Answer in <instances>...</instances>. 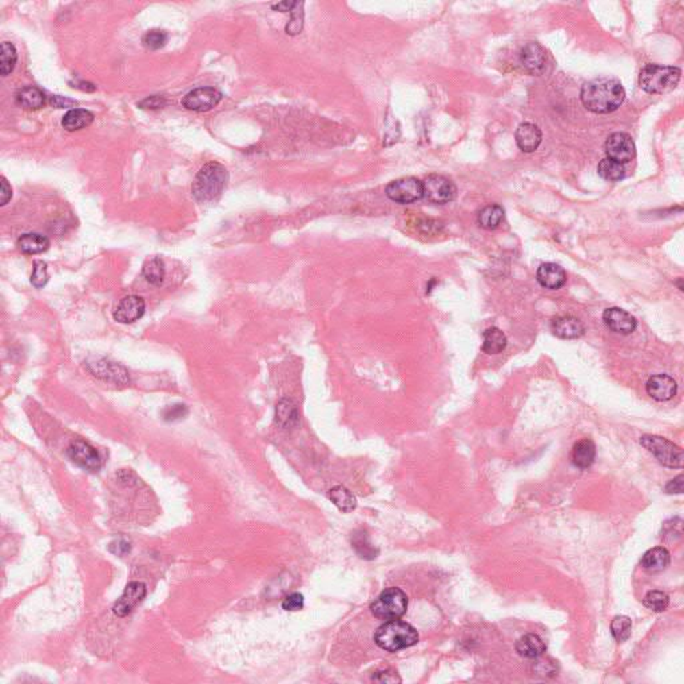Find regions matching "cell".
I'll list each match as a JSON object with an SVG mask.
<instances>
[{"label":"cell","mask_w":684,"mask_h":684,"mask_svg":"<svg viewBox=\"0 0 684 684\" xmlns=\"http://www.w3.org/2000/svg\"><path fill=\"white\" fill-rule=\"evenodd\" d=\"M583 106L594 114H611L623 105L626 90L612 78H598L584 83L580 91Z\"/></svg>","instance_id":"cell-1"},{"label":"cell","mask_w":684,"mask_h":684,"mask_svg":"<svg viewBox=\"0 0 684 684\" xmlns=\"http://www.w3.org/2000/svg\"><path fill=\"white\" fill-rule=\"evenodd\" d=\"M229 181V174L225 166L218 162L206 163L195 175L191 186L193 195L199 202H210L217 199L225 190Z\"/></svg>","instance_id":"cell-2"},{"label":"cell","mask_w":684,"mask_h":684,"mask_svg":"<svg viewBox=\"0 0 684 684\" xmlns=\"http://www.w3.org/2000/svg\"><path fill=\"white\" fill-rule=\"evenodd\" d=\"M376 644L388 651L397 652L419 643V632L413 626L402 620H388L374 633Z\"/></svg>","instance_id":"cell-3"},{"label":"cell","mask_w":684,"mask_h":684,"mask_svg":"<svg viewBox=\"0 0 684 684\" xmlns=\"http://www.w3.org/2000/svg\"><path fill=\"white\" fill-rule=\"evenodd\" d=\"M681 75L678 67L646 64L639 74V86L648 94H667L676 88Z\"/></svg>","instance_id":"cell-4"},{"label":"cell","mask_w":684,"mask_h":684,"mask_svg":"<svg viewBox=\"0 0 684 684\" xmlns=\"http://www.w3.org/2000/svg\"><path fill=\"white\" fill-rule=\"evenodd\" d=\"M408 609V596L400 588L391 587L380 594L370 605L374 618L380 620H395L402 618Z\"/></svg>","instance_id":"cell-5"},{"label":"cell","mask_w":684,"mask_h":684,"mask_svg":"<svg viewBox=\"0 0 684 684\" xmlns=\"http://www.w3.org/2000/svg\"><path fill=\"white\" fill-rule=\"evenodd\" d=\"M640 444L652 453L661 465L674 469L683 468V450L672 441L657 435H643Z\"/></svg>","instance_id":"cell-6"},{"label":"cell","mask_w":684,"mask_h":684,"mask_svg":"<svg viewBox=\"0 0 684 684\" xmlns=\"http://www.w3.org/2000/svg\"><path fill=\"white\" fill-rule=\"evenodd\" d=\"M456 184L444 175L432 174L422 182V197L430 204L445 205L456 198Z\"/></svg>","instance_id":"cell-7"},{"label":"cell","mask_w":684,"mask_h":684,"mask_svg":"<svg viewBox=\"0 0 684 684\" xmlns=\"http://www.w3.org/2000/svg\"><path fill=\"white\" fill-rule=\"evenodd\" d=\"M385 193L395 204H413L422 198V182L415 177H404L388 184Z\"/></svg>","instance_id":"cell-8"},{"label":"cell","mask_w":684,"mask_h":684,"mask_svg":"<svg viewBox=\"0 0 684 684\" xmlns=\"http://www.w3.org/2000/svg\"><path fill=\"white\" fill-rule=\"evenodd\" d=\"M70 460L87 472H98L102 468V457L99 452L86 441L77 440L67 449Z\"/></svg>","instance_id":"cell-9"},{"label":"cell","mask_w":684,"mask_h":684,"mask_svg":"<svg viewBox=\"0 0 684 684\" xmlns=\"http://www.w3.org/2000/svg\"><path fill=\"white\" fill-rule=\"evenodd\" d=\"M607 158L626 164L636 156V147L631 135L626 132H613L605 142Z\"/></svg>","instance_id":"cell-10"},{"label":"cell","mask_w":684,"mask_h":684,"mask_svg":"<svg viewBox=\"0 0 684 684\" xmlns=\"http://www.w3.org/2000/svg\"><path fill=\"white\" fill-rule=\"evenodd\" d=\"M222 99L221 91L214 87H199L184 95L182 105L187 110L206 112L218 105Z\"/></svg>","instance_id":"cell-11"},{"label":"cell","mask_w":684,"mask_h":684,"mask_svg":"<svg viewBox=\"0 0 684 684\" xmlns=\"http://www.w3.org/2000/svg\"><path fill=\"white\" fill-rule=\"evenodd\" d=\"M146 594H147V587L145 583L142 581L129 583L122 596L112 607V612L118 618H126L127 615L132 613V609L146 598Z\"/></svg>","instance_id":"cell-12"},{"label":"cell","mask_w":684,"mask_h":684,"mask_svg":"<svg viewBox=\"0 0 684 684\" xmlns=\"http://www.w3.org/2000/svg\"><path fill=\"white\" fill-rule=\"evenodd\" d=\"M88 369L95 377L101 380L115 384V385H126L130 381L129 371L117 363L110 360H95L94 363H88Z\"/></svg>","instance_id":"cell-13"},{"label":"cell","mask_w":684,"mask_h":684,"mask_svg":"<svg viewBox=\"0 0 684 684\" xmlns=\"http://www.w3.org/2000/svg\"><path fill=\"white\" fill-rule=\"evenodd\" d=\"M603 321H604L605 326L609 330L619 333V334H623V336L631 334L637 326V321L635 317L632 316L631 313H628L627 310H624L622 308H616V306L605 309L604 313H603Z\"/></svg>","instance_id":"cell-14"},{"label":"cell","mask_w":684,"mask_h":684,"mask_svg":"<svg viewBox=\"0 0 684 684\" xmlns=\"http://www.w3.org/2000/svg\"><path fill=\"white\" fill-rule=\"evenodd\" d=\"M547 59L546 49L535 42L526 43L520 51V63L532 75H539L546 70Z\"/></svg>","instance_id":"cell-15"},{"label":"cell","mask_w":684,"mask_h":684,"mask_svg":"<svg viewBox=\"0 0 684 684\" xmlns=\"http://www.w3.org/2000/svg\"><path fill=\"white\" fill-rule=\"evenodd\" d=\"M648 395L657 401H670L678 392L676 381L668 374H655L646 384Z\"/></svg>","instance_id":"cell-16"},{"label":"cell","mask_w":684,"mask_h":684,"mask_svg":"<svg viewBox=\"0 0 684 684\" xmlns=\"http://www.w3.org/2000/svg\"><path fill=\"white\" fill-rule=\"evenodd\" d=\"M146 310V304L143 298L138 295H127L118 304L114 318L121 323H132L142 318Z\"/></svg>","instance_id":"cell-17"},{"label":"cell","mask_w":684,"mask_h":684,"mask_svg":"<svg viewBox=\"0 0 684 684\" xmlns=\"http://www.w3.org/2000/svg\"><path fill=\"white\" fill-rule=\"evenodd\" d=\"M551 330L561 340H576L585 333V326L576 317L559 316L551 321Z\"/></svg>","instance_id":"cell-18"},{"label":"cell","mask_w":684,"mask_h":684,"mask_svg":"<svg viewBox=\"0 0 684 684\" xmlns=\"http://www.w3.org/2000/svg\"><path fill=\"white\" fill-rule=\"evenodd\" d=\"M536 278L537 282L546 289H560L567 282V273L557 263L546 262L537 269Z\"/></svg>","instance_id":"cell-19"},{"label":"cell","mask_w":684,"mask_h":684,"mask_svg":"<svg viewBox=\"0 0 684 684\" xmlns=\"http://www.w3.org/2000/svg\"><path fill=\"white\" fill-rule=\"evenodd\" d=\"M515 138H516V143L522 151L533 153L535 150L539 149V146L543 141V134L536 125L526 122L517 127Z\"/></svg>","instance_id":"cell-20"},{"label":"cell","mask_w":684,"mask_h":684,"mask_svg":"<svg viewBox=\"0 0 684 684\" xmlns=\"http://www.w3.org/2000/svg\"><path fill=\"white\" fill-rule=\"evenodd\" d=\"M596 459V445L589 439H583L578 441L571 453V460L579 469H588Z\"/></svg>","instance_id":"cell-21"},{"label":"cell","mask_w":684,"mask_h":684,"mask_svg":"<svg viewBox=\"0 0 684 684\" xmlns=\"http://www.w3.org/2000/svg\"><path fill=\"white\" fill-rule=\"evenodd\" d=\"M547 647L543 639L535 633H526L516 643V651L520 657L526 659L540 658L546 652Z\"/></svg>","instance_id":"cell-22"},{"label":"cell","mask_w":684,"mask_h":684,"mask_svg":"<svg viewBox=\"0 0 684 684\" xmlns=\"http://www.w3.org/2000/svg\"><path fill=\"white\" fill-rule=\"evenodd\" d=\"M670 552L664 547H655L643 554L640 564L648 572H660L670 565Z\"/></svg>","instance_id":"cell-23"},{"label":"cell","mask_w":684,"mask_h":684,"mask_svg":"<svg viewBox=\"0 0 684 684\" xmlns=\"http://www.w3.org/2000/svg\"><path fill=\"white\" fill-rule=\"evenodd\" d=\"M94 122V114L84 108H73L62 119V126L67 132H78L88 127Z\"/></svg>","instance_id":"cell-24"},{"label":"cell","mask_w":684,"mask_h":684,"mask_svg":"<svg viewBox=\"0 0 684 684\" xmlns=\"http://www.w3.org/2000/svg\"><path fill=\"white\" fill-rule=\"evenodd\" d=\"M300 413L297 405L290 398H282L276 406V422L285 429L293 428L298 424Z\"/></svg>","instance_id":"cell-25"},{"label":"cell","mask_w":684,"mask_h":684,"mask_svg":"<svg viewBox=\"0 0 684 684\" xmlns=\"http://www.w3.org/2000/svg\"><path fill=\"white\" fill-rule=\"evenodd\" d=\"M18 247L23 254H40L49 250L50 239L39 233H26L18 239Z\"/></svg>","instance_id":"cell-26"},{"label":"cell","mask_w":684,"mask_h":684,"mask_svg":"<svg viewBox=\"0 0 684 684\" xmlns=\"http://www.w3.org/2000/svg\"><path fill=\"white\" fill-rule=\"evenodd\" d=\"M16 103L27 110H39L46 105V95L35 86H26L15 95Z\"/></svg>","instance_id":"cell-27"},{"label":"cell","mask_w":684,"mask_h":684,"mask_svg":"<svg viewBox=\"0 0 684 684\" xmlns=\"http://www.w3.org/2000/svg\"><path fill=\"white\" fill-rule=\"evenodd\" d=\"M506 336L499 328H489L483 333V352L487 354H499L506 347Z\"/></svg>","instance_id":"cell-28"},{"label":"cell","mask_w":684,"mask_h":684,"mask_svg":"<svg viewBox=\"0 0 684 684\" xmlns=\"http://www.w3.org/2000/svg\"><path fill=\"white\" fill-rule=\"evenodd\" d=\"M505 211L500 205H488L477 215V222L483 229L487 230H495L500 226L501 222L504 221Z\"/></svg>","instance_id":"cell-29"},{"label":"cell","mask_w":684,"mask_h":684,"mask_svg":"<svg viewBox=\"0 0 684 684\" xmlns=\"http://www.w3.org/2000/svg\"><path fill=\"white\" fill-rule=\"evenodd\" d=\"M142 274L146 278V281L150 282L151 285H157V286L160 285L163 282L164 274H166L163 260L157 256L147 258L142 266Z\"/></svg>","instance_id":"cell-30"},{"label":"cell","mask_w":684,"mask_h":684,"mask_svg":"<svg viewBox=\"0 0 684 684\" xmlns=\"http://www.w3.org/2000/svg\"><path fill=\"white\" fill-rule=\"evenodd\" d=\"M329 499L345 513L352 512L357 505L356 498L352 495V492L342 485H337L329 491Z\"/></svg>","instance_id":"cell-31"},{"label":"cell","mask_w":684,"mask_h":684,"mask_svg":"<svg viewBox=\"0 0 684 684\" xmlns=\"http://www.w3.org/2000/svg\"><path fill=\"white\" fill-rule=\"evenodd\" d=\"M598 173L605 181L616 182V181H620L626 177L627 170H626L624 164L618 163L612 159L605 158L600 160V163L598 166Z\"/></svg>","instance_id":"cell-32"},{"label":"cell","mask_w":684,"mask_h":684,"mask_svg":"<svg viewBox=\"0 0 684 684\" xmlns=\"http://www.w3.org/2000/svg\"><path fill=\"white\" fill-rule=\"evenodd\" d=\"M18 53L12 43L3 42L0 46V74L1 77L10 75L16 64Z\"/></svg>","instance_id":"cell-33"},{"label":"cell","mask_w":684,"mask_h":684,"mask_svg":"<svg viewBox=\"0 0 684 684\" xmlns=\"http://www.w3.org/2000/svg\"><path fill=\"white\" fill-rule=\"evenodd\" d=\"M632 622L628 616H616L611 623V632L616 642L623 643L631 636Z\"/></svg>","instance_id":"cell-34"},{"label":"cell","mask_w":684,"mask_h":684,"mask_svg":"<svg viewBox=\"0 0 684 684\" xmlns=\"http://www.w3.org/2000/svg\"><path fill=\"white\" fill-rule=\"evenodd\" d=\"M643 604L654 612H661L670 604V598L663 591H650L644 596Z\"/></svg>","instance_id":"cell-35"},{"label":"cell","mask_w":684,"mask_h":684,"mask_svg":"<svg viewBox=\"0 0 684 684\" xmlns=\"http://www.w3.org/2000/svg\"><path fill=\"white\" fill-rule=\"evenodd\" d=\"M142 43L149 50H159L167 43V34L162 29H150L143 35Z\"/></svg>","instance_id":"cell-36"},{"label":"cell","mask_w":684,"mask_h":684,"mask_svg":"<svg viewBox=\"0 0 684 684\" xmlns=\"http://www.w3.org/2000/svg\"><path fill=\"white\" fill-rule=\"evenodd\" d=\"M49 282V273H47V265L43 261H35L34 262V270L31 276V284L36 288L40 289L46 286Z\"/></svg>","instance_id":"cell-37"},{"label":"cell","mask_w":684,"mask_h":684,"mask_svg":"<svg viewBox=\"0 0 684 684\" xmlns=\"http://www.w3.org/2000/svg\"><path fill=\"white\" fill-rule=\"evenodd\" d=\"M297 3H298V1H295V5H294V7H293V10L290 11V12L293 14V16H291V21H290L289 25L286 26V32L290 34V35H295V34H298V32L302 29V25H304V12H302V10H300L298 12H295V11H297V10H295Z\"/></svg>","instance_id":"cell-38"},{"label":"cell","mask_w":684,"mask_h":684,"mask_svg":"<svg viewBox=\"0 0 684 684\" xmlns=\"http://www.w3.org/2000/svg\"><path fill=\"white\" fill-rule=\"evenodd\" d=\"M304 603H305V600H304L302 594L294 592L289 596H286V599L282 602V608L288 612H295V611H300L304 608Z\"/></svg>","instance_id":"cell-39"},{"label":"cell","mask_w":684,"mask_h":684,"mask_svg":"<svg viewBox=\"0 0 684 684\" xmlns=\"http://www.w3.org/2000/svg\"><path fill=\"white\" fill-rule=\"evenodd\" d=\"M187 415V408L184 405H173V406H169L167 409H164L163 412V416H164V420L166 422H175V420H180V419H184V416Z\"/></svg>","instance_id":"cell-40"},{"label":"cell","mask_w":684,"mask_h":684,"mask_svg":"<svg viewBox=\"0 0 684 684\" xmlns=\"http://www.w3.org/2000/svg\"><path fill=\"white\" fill-rule=\"evenodd\" d=\"M130 550H132V544L123 539L115 540L108 546V551L114 554H118V556H123V554L130 552Z\"/></svg>","instance_id":"cell-41"},{"label":"cell","mask_w":684,"mask_h":684,"mask_svg":"<svg viewBox=\"0 0 684 684\" xmlns=\"http://www.w3.org/2000/svg\"><path fill=\"white\" fill-rule=\"evenodd\" d=\"M0 184H1V190H0V205L4 206L12 198V188H11V186L7 182V180L4 177L0 178Z\"/></svg>","instance_id":"cell-42"},{"label":"cell","mask_w":684,"mask_h":684,"mask_svg":"<svg viewBox=\"0 0 684 684\" xmlns=\"http://www.w3.org/2000/svg\"><path fill=\"white\" fill-rule=\"evenodd\" d=\"M667 493H683V474L676 476L665 485Z\"/></svg>","instance_id":"cell-43"},{"label":"cell","mask_w":684,"mask_h":684,"mask_svg":"<svg viewBox=\"0 0 684 684\" xmlns=\"http://www.w3.org/2000/svg\"><path fill=\"white\" fill-rule=\"evenodd\" d=\"M164 105H166V101L160 95H153V97L146 98L145 101H142L139 103V106L143 107V108H160V107H163Z\"/></svg>","instance_id":"cell-44"},{"label":"cell","mask_w":684,"mask_h":684,"mask_svg":"<svg viewBox=\"0 0 684 684\" xmlns=\"http://www.w3.org/2000/svg\"><path fill=\"white\" fill-rule=\"evenodd\" d=\"M50 103L53 107H56V108H67V107L75 105V101L69 99V98H63V97H59V95H55V97H53L50 99Z\"/></svg>","instance_id":"cell-45"},{"label":"cell","mask_w":684,"mask_h":684,"mask_svg":"<svg viewBox=\"0 0 684 684\" xmlns=\"http://www.w3.org/2000/svg\"><path fill=\"white\" fill-rule=\"evenodd\" d=\"M295 5V1H282V3H278L276 5H273L274 10H280L282 12H288V11H291L293 7Z\"/></svg>","instance_id":"cell-46"}]
</instances>
